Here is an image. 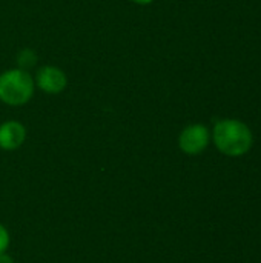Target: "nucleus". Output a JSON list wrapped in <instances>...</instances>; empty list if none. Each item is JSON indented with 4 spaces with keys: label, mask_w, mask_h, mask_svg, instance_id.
<instances>
[{
    "label": "nucleus",
    "mask_w": 261,
    "mask_h": 263,
    "mask_svg": "<svg viewBox=\"0 0 261 263\" xmlns=\"http://www.w3.org/2000/svg\"><path fill=\"white\" fill-rule=\"evenodd\" d=\"M0 263H14V262H12V259H11L8 254L2 253V254H0Z\"/></svg>",
    "instance_id": "1a4fd4ad"
},
{
    "label": "nucleus",
    "mask_w": 261,
    "mask_h": 263,
    "mask_svg": "<svg viewBox=\"0 0 261 263\" xmlns=\"http://www.w3.org/2000/svg\"><path fill=\"white\" fill-rule=\"evenodd\" d=\"M9 247V234L6 231V228L0 223V254L5 253Z\"/></svg>",
    "instance_id": "0eeeda50"
},
{
    "label": "nucleus",
    "mask_w": 261,
    "mask_h": 263,
    "mask_svg": "<svg viewBox=\"0 0 261 263\" xmlns=\"http://www.w3.org/2000/svg\"><path fill=\"white\" fill-rule=\"evenodd\" d=\"M34 83L35 88H38L42 92L49 96H57L66 89L68 76L62 68L55 65H42L35 71Z\"/></svg>",
    "instance_id": "7ed1b4c3"
},
{
    "label": "nucleus",
    "mask_w": 261,
    "mask_h": 263,
    "mask_svg": "<svg viewBox=\"0 0 261 263\" xmlns=\"http://www.w3.org/2000/svg\"><path fill=\"white\" fill-rule=\"evenodd\" d=\"M214 143L223 154L238 157L246 154L252 146V133L240 120H220L214 128Z\"/></svg>",
    "instance_id": "f257e3e1"
},
{
    "label": "nucleus",
    "mask_w": 261,
    "mask_h": 263,
    "mask_svg": "<svg viewBox=\"0 0 261 263\" xmlns=\"http://www.w3.org/2000/svg\"><path fill=\"white\" fill-rule=\"evenodd\" d=\"M35 92L34 77L22 68H9L0 72V102L8 106H23Z\"/></svg>",
    "instance_id": "f03ea898"
},
{
    "label": "nucleus",
    "mask_w": 261,
    "mask_h": 263,
    "mask_svg": "<svg viewBox=\"0 0 261 263\" xmlns=\"http://www.w3.org/2000/svg\"><path fill=\"white\" fill-rule=\"evenodd\" d=\"M131 2L135 3V5H138V6H148V5L154 3V0H131Z\"/></svg>",
    "instance_id": "6e6552de"
},
{
    "label": "nucleus",
    "mask_w": 261,
    "mask_h": 263,
    "mask_svg": "<svg viewBox=\"0 0 261 263\" xmlns=\"http://www.w3.org/2000/svg\"><path fill=\"white\" fill-rule=\"evenodd\" d=\"M17 68H22V69H29L31 66H34L35 65V62H37V54H35V51L34 49H31V48H23V49H20L18 51V54H17Z\"/></svg>",
    "instance_id": "423d86ee"
},
{
    "label": "nucleus",
    "mask_w": 261,
    "mask_h": 263,
    "mask_svg": "<svg viewBox=\"0 0 261 263\" xmlns=\"http://www.w3.org/2000/svg\"><path fill=\"white\" fill-rule=\"evenodd\" d=\"M26 140V128L18 120H6L0 125V148L5 151L18 149Z\"/></svg>",
    "instance_id": "39448f33"
},
{
    "label": "nucleus",
    "mask_w": 261,
    "mask_h": 263,
    "mask_svg": "<svg viewBox=\"0 0 261 263\" xmlns=\"http://www.w3.org/2000/svg\"><path fill=\"white\" fill-rule=\"evenodd\" d=\"M209 129L202 123H194L186 126L178 136V146L185 154L197 156L203 153L209 145Z\"/></svg>",
    "instance_id": "20e7f679"
}]
</instances>
